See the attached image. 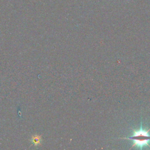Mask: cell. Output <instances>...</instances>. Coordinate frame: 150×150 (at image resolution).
Masks as SVG:
<instances>
[{"label": "cell", "mask_w": 150, "mask_h": 150, "mask_svg": "<svg viewBox=\"0 0 150 150\" xmlns=\"http://www.w3.org/2000/svg\"><path fill=\"white\" fill-rule=\"evenodd\" d=\"M150 128L148 130L142 129L141 128L138 130H133V134L126 138H121V139H129L133 142V144L131 146V148L134 146H137L140 148H142L144 146H148L150 147L149 142H150V134H149Z\"/></svg>", "instance_id": "1"}, {"label": "cell", "mask_w": 150, "mask_h": 150, "mask_svg": "<svg viewBox=\"0 0 150 150\" xmlns=\"http://www.w3.org/2000/svg\"><path fill=\"white\" fill-rule=\"evenodd\" d=\"M41 141V137L39 135H34L31 138V141L35 145H38L40 144Z\"/></svg>", "instance_id": "2"}]
</instances>
